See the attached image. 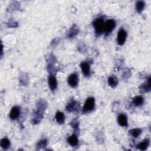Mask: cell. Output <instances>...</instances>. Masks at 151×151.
<instances>
[{"label": "cell", "mask_w": 151, "mask_h": 151, "mask_svg": "<svg viewBox=\"0 0 151 151\" xmlns=\"http://www.w3.org/2000/svg\"><path fill=\"white\" fill-rule=\"evenodd\" d=\"M47 103L44 99L39 100L37 103V111L35 112L34 117L33 119V123L37 124L43 117L45 110L47 108Z\"/></svg>", "instance_id": "obj_1"}, {"label": "cell", "mask_w": 151, "mask_h": 151, "mask_svg": "<svg viewBox=\"0 0 151 151\" xmlns=\"http://www.w3.org/2000/svg\"><path fill=\"white\" fill-rule=\"evenodd\" d=\"M108 83L110 86L115 87L118 84V80L115 76H110L108 78Z\"/></svg>", "instance_id": "obj_17"}, {"label": "cell", "mask_w": 151, "mask_h": 151, "mask_svg": "<svg viewBox=\"0 0 151 151\" xmlns=\"http://www.w3.org/2000/svg\"><path fill=\"white\" fill-rule=\"evenodd\" d=\"M47 145V140L46 139H43L40 140L37 144V147L38 148H43L46 147Z\"/></svg>", "instance_id": "obj_22"}, {"label": "cell", "mask_w": 151, "mask_h": 151, "mask_svg": "<svg viewBox=\"0 0 151 151\" xmlns=\"http://www.w3.org/2000/svg\"><path fill=\"white\" fill-rule=\"evenodd\" d=\"M127 37V33L125 30L123 28L120 29L117 34V44L120 46H122L126 42Z\"/></svg>", "instance_id": "obj_5"}, {"label": "cell", "mask_w": 151, "mask_h": 151, "mask_svg": "<svg viewBox=\"0 0 151 151\" xmlns=\"http://www.w3.org/2000/svg\"><path fill=\"white\" fill-rule=\"evenodd\" d=\"M117 122L120 126L126 127L128 126V119L125 114H120L117 117Z\"/></svg>", "instance_id": "obj_10"}, {"label": "cell", "mask_w": 151, "mask_h": 151, "mask_svg": "<svg viewBox=\"0 0 151 151\" xmlns=\"http://www.w3.org/2000/svg\"><path fill=\"white\" fill-rule=\"evenodd\" d=\"M68 144L72 145L73 146H77L79 144V140H78V138L77 137L76 135H73L72 136H70L68 139Z\"/></svg>", "instance_id": "obj_15"}, {"label": "cell", "mask_w": 151, "mask_h": 151, "mask_svg": "<svg viewBox=\"0 0 151 151\" xmlns=\"http://www.w3.org/2000/svg\"><path fill=\"white\" fill-rule=\"evenodd\" d=\"M70 125L72 126V127L74 129H78L79 123V122L77 121V120L75 119V120H73V121L71 122V123H70Z\"/></svg>", "instance_id": "obj_23"}, {"label": "cell", "mask_w": 151, "mask_h": 151, "mask_svg": "<svg viewBox=\"0 0 151 151\" xmlns=\"http://www.w3.org/2000/svg\"><path fill=\"white\" fill-rule=\"evenodd\" d=\"M20 114L19 108L17 106H14L11 110V112L9 113V117L12 120L17 119Z\"/></svg>", "instance_id": "obj_8"}, {"label": "cell", "mask_w": 151, "mask_h": 151, "mask_svg": "<svg viewBox=\"0 0 151 151\" xmlns=\"http://www.w3.org/2000/svg\"><path fill=\"white\" fill-rule=\"evenodd\" d=\"M56 120L58 123L63 124L65 121V116L63 112H57L56 114Z\"/></svg>", "instance_id": "obj_14"}, {"label": "cell", "mask_w": 151, "mask_h": 151, "mask_svg": "<svg viewBox=\"0 0 151 151\" xmlns=\"http://www.w3.org/2000/svg\"><path fill=\"white\" fill-rule=\"evenodd\" d=\"M116 27V23L114 19H108L105 23L104 32L106 35L111 33Z\"/></svg>", "instance_id": "obj_4"}, {"label": "cell", "mask_w": 151, "mask_h": 151, "mask_svg": "<svg viewBox=\"0 0 151 151\" xmlns=\"http://www.w3.org/2000/svg\"><path fill=\"white\" fill-rule=\"evenodd\" d=\"M149 139H145L144 141H142V142H140L137 146L138 148L139 149H140V150H145L148 147L149 145Z\"/></svg>", "instance_id": "obj_16"}, {"label": "cell", "mask_w": 151, "mask_h": 151, "mask_svg": "<svg viewBox=\"0 0 151 151\" xmlns=\"http://www.w3.org/2000/svg\"><path fill=\"white\" fill-rule=\"evenodd\" d=\"M48 85L52 90H54L57 86V82L54 75H50L48 77Z\"/></svg>", "instance_id": "obj_9"}, {"label": "cell", "mask_w": 151, "mask_h": 151, "mask_svg": "<svg viewBox=\"0 0 151 151\" xmlns=\"http://www.w3.org/2000/svg\"><path fill=\"white\" fill-rule=\"evenodd\" d=\"M95 106V100L93 97H89L85 103L83 108V112L84 113L90 112L92 111Z\"/></svg>", "instance_id": "obj_3"}, {"label": "cell", "mask_w": 151, "mask_h": 151, "mask_svg": "<svg viewBox=\"0 0 151 151\" xmlns=\"http://www.w3.org/2000/svg\"><path fill=\"white\" fill-rule=\"evenodd\" d=\"M79 28L76 25H73L71 28H70V30L68 32V37L69 38H72L74 37L75 36H76L79 33Z\"/></svg>", "instance_id": "obj_12"}, {"label": "cell", "mask_w": 151, "mask_h": 151, "mask_svg": "<svg viewBox=\"0 0 151 151\" xmlns=\"http://www.w3.org/2000/svg\"><path fill=\"white\" fill-rule=\"evenodd\" d=\"M68 85L72 87H76L79 82V79H78V76L76 73H73L70 74L68 78Z\"/></svg>", "instance_id": "obj_6"}, {"label": "cell", "mask_w": 151, "mask_h": 151, "mask_svg": "<svg viewBox=\"0 0 151 151\" xmlns=\"http://www.w3.org/2000/svg\"><path fill=\"white\" fill-rule=\"evenodd\" d=\"M1 148L6 150L10 146V141L7 138H3L1 140Z\"/></svg>", "instance_id": "obj_20"}, {"label": "cell", "mask_w": 151, "mask_h": 151, "mask_svg": "<svg viewBox=\"0 0 151 151\" xmlns=\"http://www.w3.org/2000/svg\"><path fill=\"white\" fill-rule=\"evenodd\" d=\"M150 89V78L149 77L148 80V82L145 84H144L140 87V93H144L149 92Z\"/></svg>", "instance_id": "obj_13"}, {"label": "cell", "mask_w": 151, "mask_h": 151, "mask_svg": "<svg viewBox=\"0 0 151 151\" xmlns=\"http://www.w3.org/2000/svg\"><path fill=\"white\" fill-rule=\"evenodd\" d=\"M77 108V103L76 101H74V100H72V101H70L68 103H67L66 107V109L69 112H72L73 111H75Z\"/></svg>", "instance_id": "obj_11"}, {"label": "cell", "mask_w": 151, "mask_h": 151, "mask_svg": "<svg viewBox=\"0 0 151 151\" xmlns=\"http://www.w3.org/2000/svg\"><path fill=\"white\" fill-rule=\"evenodd\" d=\"M145 4L144 1H139L136 3V11L139 13H142L143 11V10L145 8Z\"/></svg>", "instance_id": "obj_19"}, {"label": "cell", "mask_w": 151, "mask_h": 151, "mask_svg": "<svg viewBox=\"0 0 151 151\" xmlns=\"http://www.w3.org/2000/svg\"><path fill=\"white\" fill-rule=\"evenodd\" d=\"M80 67H81L82 72L85 76L88 77L90 75V67L89 64L87 62H82L80 64Z\"/></svg>", "instance_id": "obj_7"}, {"label": "cell", "mask_w": 151, "mask_h": 151, "mask_svg": "<svg viewBox=\"0 0 151 151\" xmlns=\"http://www.w3.org/2000/svg\"><path fill=\"white\" fill-rule=\"evenodd\" d=\"M105 23L103 19L102 18H96L93 21V27L95 30L96 34L97 36H100L104 32Z\"/></svg>", "instance_id": "obj_2"}, {"label": "cell", "mask_w": 151, "mask_h": 151, "mask_svg": "<svg viewBox=\"0 0 151 151\" xmlns=\"http://www.w3.org/2000/svg\"><path fill=\"white\" fill-rule=\"evenodd\" d=\"M129 133L132 136H133L134 138H138L142 133V130L139 128L133 129L129 130Z\"/></svg>", "instance_id": "obj_21"}, {"label": "cell", "mask_w": 151, "mask_h": 151, "mask_svg": "<svg viewBox=\"0 0 151 151\" xmlns=\"http://www.w3.org/2000/svg\"><path fill=\"white\" fill-rule=\"evenodd\" d=\"M144 100L143 97L140 96L135 97L133 100L134 104L136 106H139L142 105L144 103Z\"/></svg>", "instance_id": "obj_18"}]
</instances>
